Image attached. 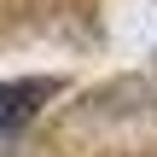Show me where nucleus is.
<instances>
[{
	"label": "nucleus",
	"mask_w": 157,
	"mask_h": 157,
	"mask_svg": "<svg viewBox=\"0 0 157 157\" xmlns=\"http://www.w3.org/2000/svg\"><path fill=\"white\" fill-rule=\"evenodd\" d=\"M52 93H58V82H0V134H17Z\"/></svg>",
	"instance_id": "f257e3e1"
}]
</instances>
